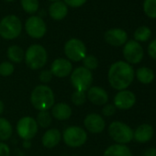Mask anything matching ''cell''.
Here are the masks:
<instances>
[{
    "label": "cell",
    "instance_id": "cell-1",
    "mask_svg": "<svg viewBox=\"0 0 156 156\" xmlns=\"http://www.w3.org/2000/svg\"><path fill=\"white\" fill-rule=\"evenodd\" d=\"M135 72L132 66L124 61H118L111 64L108 73V79L110 86L118 90L127 89L133 82Z\"/></svg>",
    "mask_w": 156,
    "mask_h": 156
},
{
    "label": "cell",
    "instance_id": "cell-2",
    "mask_svg": "<svg viewBox=\"0 0 156 156\" xmlns=\"http://www.w3.org/2000/svg\"><path fill=\"white\" fill-rule=\"evenodd\" d=\"M54 101L53 91L46 85H39L31 92L30 102L33 108L39 111L51 109L54 105Z\"/></svg>",
    "mask_w": 156,
    "mask_h": 156
},
{
    "label": "cell",
    "instance_id": "cell-3",
    "mask_svg": "<svg viewBox=\"0 0 156 156\" xmlns=\"http://www.w3.org/2000/svg\"><path fill=\"white\" fill-rule=\"evenodd\" d=\"M25 62L32 70H39L44 67L48 60V54L45 48L40 44L30 45L25 52Z\"/></svg>",
    "mask_w": 156,
    "mask_h": 156
},
{
    "label": "cell",
    "instance_id": "cell-4",
    "mask_svg": "<svg viewBox=\"0 0 156 156\" xmlns=\"http://www.w3.org/2000/svg\"><path fill=\"white\" fill-rule=\"evenodd\" d=\"M22 30V23L15 15H9L0 21V36L5 40L18 38Z\"/></svg>",
    "mask_w": 156,
    "mask_h": 156
},
{
    "label": "cell",
    "instance_id": "cell-5",
    "mask_svg": "<svg viewBox=\"0 0 156 156\" xmlns=\"http://www.w3.org/2000/svg\"><path fill=\"white\" fill-rule=\"evenodd\" d=\"M71 83L75 90L87 92L91 87L93 83L92 72L84 66L75 68L71 73Z\"/></svg>",
    "mask_w": 156,
    "mask_h": 156
},
{
    "label": "cell",
    "instance_id": "cell-6",
    "mask_svg": "<svg viewBox=\"0 0 156 156\" xmlns=\"http://www.w3.org/2000/svg\"><path fill=\"white\" fill-rule=\"evenodd\" d=\"M109 136L118 144H126L132 140L133 130L129 126L121 121H113L108 127Z\"/></svg>",
    "mask_w": 156,
    "mask_h": 156
},
{
    "label": "cell",
    "instance_id": "cell-7",
    "mask_svg": "<svg viewBox=\"0 0 156 156\" xmlns=\"http://www.w3.org/2000/svg\"><path fill=\"white\" fill-rule=\"evenodd\" d=\"M64 143L72 148H77L84 145L87 140V131L78 126H71L64 129L62 133Z\"/></svg>",
    "mask_w": 156,
    "mask_h": 156
},
{
    "label": "cell",
    "instance_id": "cell-8",
    "mask_svg": "<svg viewBox=\"0 0 156 156\" xmlns=\"http://www.w3.org/2000/svg\"><path fill=\"white\" fill-rule=\"evenodd\" d=\"M64 54L69 61L80 62L87 55V47L79 39H70L64 45Z\"/></svg>",
    "mask_w": 156,
    "mask_h": 156
},
{
    "label": "cell",
    "instance_id": "cell-9",
    "mask_svg": "<svg viewBox=\"0 0 156 156\" xmlns=\"http://www.w3.org/2000/svg\"><path fill=\"white\" fill-rule=\"evenodd\" d=\"M38 129L37 121L32 117H23L17 123V133L24 140L33 139L38 132Z\"/></svg>",
    "mask_w": 156,
    "mask_h": 156
},
{
    "label": "cell",
    "instance_id": "cell-10",
    "mask_svg": "<svg viewBox=\"0 0 156 156\" xmlns=\"http://www.w3.org/2000/svg\"><path fill=\"white\" fill-rule=\"evenodd\" d=\"M143 49L141 45L136 41H129L124 44L123 56L128 63L137 64L143 59Z\"/></svg>",
    "mask_w": 156,
    "mask_h": 156
},
{
    "label": "cell",
    "instance_id": "cell-11",
    "mask_svg": "<svg viewBox=\"0 0 156 156\" xmlns=\"http://www.w3.org/2000/svg\"><path fill=\"white\" fill-rule=\"evenodd\" d=\"M25 30L30 37L33 39H41L45 35L47 27L41 18L32 16L27 20L25 23Z\"/></svg>",
    "mask_w": 156,
    "mask_h": 156
},
{
    "label": "cell",
    "instance_id": "cell-12",
    "mask_svg": "<svg viewBox=\"0 0 156 156\" xmlns=\"http://www.w3.org/2000/svg\"><path fill=\"white\" fill-rule=\"evenodd\" d=\"M136 103V96L129 90L119 91L114 98V106L116 108L127 110L131 108Z\"/></svg>",
    "mask_w": 156,
    "mask_h": 156
},
{
    "label": "cell",
    "instance_id": "cell-13",
    "mask_svg": "<svg viewBox=\"0 0 156 156\" xmlns=\"http://www.w3.org/2000/svg\"><path fill=\"white\" fill-rule=\"evenodd\" d=\"M84 125L87 131L93 134L101 133L106 127L105 119L102 116L97 113H90L87 115L84 120Z\"/></svg>",
    "mask_w": 156,
    "mask_h": 156
},
{
    "label": "cell",
    "instance_id": "cell-14",
    "mask_svg": "<svg viewBox=\"0 0 156 156\" xmlns=\"http://www.w3.org/2000/svg\"><path fill=\"white\" fill-rule=\"evenodd\" d=\"M50 71L53 76L63 78L71 74L73 72V65L69 60L64 58H58L52 62Z\"/></svg>",
    "mask_w": 156,
    "mask_h": 156
},
{
    "label": "cell",
    "instance_id": "cell-15",
    "mask_svg": "<svg viewBox=\"0 0 156 156\" xmlns=\"http://www.w3.org/2000/svg\"><path fill=\"white\" fill-rule=\"evenodd\" d=\"M104 38L109 45L119 47L127 42L128 34L125 30L121 29H111L105 33Z\"/></svg>",
    "mask_w": 156,
    "mask_h": 156
},
{
    "label": "cell",
    "instance_id": "cell-16",
    "mask_svg": "<svg viewBox=\"0 0 156 156\" xmlns=\"http://www.w3.org/2000/svg\"><path fill=\"white\" fill-rule=\"evenodd\" d=\"M87 92V98L94 105L105 106L108 101L107 91L100 87H91Z\"/></svg>",
    "mask_w": 156,
    "mask_h": 156
},
{
    "label": "cell",
    "instance_id": "cell-17",
    "mask_svg": "<svg viewBox=\"0 0 156 156\" xmlns=\"http://www.w3.org/2000/svg\"><path fill=\"white\" fill-rule=\"evenodd\" d=\"M153 137V128L150 124H141L133 131V139L140 143L148 142Z\"/></svg>",
    "mask_w": 156,
    "mask_h": 156
},
{
    "label": "cell",
    "instance_id": "cell-18",
    "mask_svg": "<svg viewBox=\"0 0 156 156\" xmlns=\"http://www.w3.org/2000/svg\"><path fill=\"white\" fill-rule=\"evenodd\" d=\"M51 114L57 120H60V121L67 120L72 116V108L66 103H63V102L57 103V104H54L53 107L51 108Z\"/></svg>",
    "mask_w": 156,
    "mask_h": 156
},
{
    "label": "cell",
    "instance_id": "cell-19",
    "mask_svg": "<svg viewBox=\"0 0 156 156\" xmlns=\"http://www.w3.org/2000/svg\"><path fill=\"white\" fill-rule=\"evenodd\" d=\"M62 134L57 129H48L41 138L42 145L47 149H52L57 146L61 140Z\"/></svg>",
    "mask_w": 156,
    "mask_h": 156
},
{
    "label": "cell",
    "instance_id": "cell-20",
    "mask_svg": "<svg viewBox=\"0 0 156 156\" xmlns=\"http://www.w3.org/2000/svg\"><path fill=\"white\" fill-rule=\"evenodd\" d=\"M68 13V7L62 1H55L50 6L49 14L51 18L54 20H63Z\"/></svg>",
    "mask_w": 156,
    "mask_h": 156
},
{
    "label": "cell",
    "instance_id": "cell-21",
    "mask_svg": "<svg viewBox=\"0 0 156 156\" xmlns=\"http://www.w3.org/2000/svg\"><path fill=\"white\" fill-rule=\"evenodd\" d=\"M103 156H132L130 150L124 144H113L104 152Z\"/></svg>",
    "mask_w": 156,
    "mask_h": 156
},
{
    "label": "cell",
    "instance_id": "cell-22",
    "mask_svg": "<svg viewBox=\"0 0 156 156\" xmlns=\"http://www.w3.org/2000/svg\"><path fill=\"white\" fill-rule=\"evenodd\" d=\"M135 74L137 76L138 81L141 84H144V85L151 84L154 79L153 71L148 67H145V66H142V67H140L139 69H137Z\"/></svg>",
    "mask_w": 156,
    "mask_h": 156
},
{
    "label": "cell",
    "instance_id": "cell-23",
    "mask_svg": "<svg viewBox=\"0 0 156 156\" xmlns=\"http://www.w3.org/2000/svg\"><path fill=\"white\" fill-rule=\"evenodd\" d=\"M7 55L8 58L10 62L20 63L24 60L25 57V51L23 49L18 45H11L9 47L7 51Z\"/></svg>",
    "mask_w": 156,
    "mask_h": 156
},
{
    "label": "cell",
    "instance_id": "cell-24",
    "mask_svg": "<svg viewBox=\"0 0 156 156\" xmlns=\"http://www.w3.org/2000/svg\"><path fill=\"white\" fill-rule=\"evenodd\" d=\"M13 133L11 123L5 118H0V140H9Z\"/></svg>",
    "mask_w": 156,
    "mask_h": 156
},
{
    "label": "cell",
    "instance_id": "cell-25",
    "mask_svg": "<svg viewBox=\"0 0 156 156\" xmlns=\"http://www.w3.org/2000/svg\"><path fill=\"white\" fill-rule=\"evenodd\" d=\"M36 121H37L38 126L41 128H49L52 122L51 114L48 110L39 111L37 114Z\"/></svg>",
    "mask_w": 156,
    "mask_h": 156
},
{
    "label": "cell",
    "instance_id": "cell-26",
    "mask_svg": "<svg viewBox=\"0 0 156 156\" xmlns=\"http://www.w3.org/2000/svg\"><path fill=\"white\" fill-rule=\"evenodd\" d=\"M151 35V30L150 28L146 27V26H141L140 28H138L135 32H134V39L136 41H140V42H144L147 41L150 37Z\"/></svg>",
    "mask_w": 156,
    "mask_h": 156
},
{
    "label": "cell",
    "instance_id": "cell-27",
    "mask_svg": "<svg viewBox=\"0 0 156 156\" xmlns=\"http://www.w3.org/2000/svg\"><path fill=\"white\" fill-rule=\"evenodd\" d=\"M23 10L29 14H34L39 9V0H21Z\"/></svg>",
    "mask_w": 156,
    "mask_h": 156
},
{
    "label": "cell",
    "instance_id": "cell-28",
    "mask_svg": "<svg viewBox=\"0 0 156 156\" xmlns=\"http://www.w3.org/2000/svg\"><path fill=\"white\" fill-rule=\"evenodd\" d=\"M144 13L151 19H156V0H144Z\"/></svg>",
    "mask_w": 156,
    "mask_h": 156
},
{
    "label": "cell",
    "instance_id": "cell-29",
    "mask_svg": "<svg viewBox=\"0 0 156 156\" xmlns=\"http://www.w3.org/2000/svg\"><path fill=\"white\" fill-rule=\"evenodd\" d=\"M82 61H83L84 67L91 72L98 67V60L94 55H86V57Z\"/></svg>",
    "mask_w": 156,
    "mask_h": 156
},
{
    "label": "cell",
    "instance_id": "cell-30",
    "mask_svg": "<svg viewBox=\"0 0 156 156\" xmlns=\"http://www.w3.org/2000/svg\"><path fill=\"white\" fill-rule=\"evenodd\" d=\"M87 94L86 92H82V91H78L75 90L71 97V100L73 102V105L75 106H82L86 103L87 101Z\"/></svg>",
    "mask_w": 156,
    "mask_h": 156
},
{
    "label": "cell",
    "instance_id": "cell-31",
    "mask_svg": "<svg viewBox=\"0 0 156 156\" xmlns=\"http://www.w3.org/2000/svg\"><path fill=\"white\" fill-rule=\"evenodd\" d=\"M15 71V67L10 62H3L0 63V75L3 77L10 76L13 74Z\"/></svg>",
    "mask_w": 156,
    "mask_h": 156
},
{
    "label": "cell",
    "instance_id": "cell-32",
    "mask_svg": "<svg viewBox=\"0 0 156 156\" xmlns=\"http://www.w3.org/2000/svg\"><path fill=\"white\" fill-rule=\"evenodd\" d=\"M52 73L50 70H43L40 73V75H39V79L40 81L43 84V85H46L48 83L51 82V80L52 79Z\"/></svg>",
    "mask_w": 156,
    "mask_h": 156
},
{
    "label": "cell",
    "instance_id": "cell-33",
    "mask_svg": "<svg viewBox=\"0 0 156 156\" xmlns=\"http://www.w3.org/2000/svg\"><path fill=\"white\" fill-rule=\"evenodd\" d=\"M116 107L112 104H106L102 109V114L105 117H111L116 113Z\"/></svg>",
    "mask_w": 156,
    "mask_h": 156
},
{
    "label": "cell",
    "instance_id": "cell-34",
    "mask_svg": "<svg viewBox=\"0 0 156 156\" xmlns=\"http://www.w3.org/2000/svg\"><path fill=\"white\" fill-rule=\"evenodd\" d=\"M87 0H64V3L67 7L71 8H79L82 7Z\"/></svg>",
    "mask_w": 156,
    "mask_h": 156
},
{
    "label": "cell",
    "instance_id": "cell-35",
    "mask_svg": "<svg viewBox=\"0 0 156 156\" xmlns=\"http://www.w3.org/2000/svg\"><path fill=\"white\" fill-rule=\"evenodd\" d=\"M148 53L152 59L156 60V39L153 40L149 44V46H148Z\"/></svg>",
    "mask_w": 156,
    "mask_h": 156
},
{
    "label": "cell",
    "instance_id": "cell-36",
    "mask_svg": "<svg viewBox=\"0 0 156 156\" xmlns=\"http://www.w3.org/2000/svg\"><path fill=\"white\" fill-rule=\"evenodd\" d=\"M0 156H10V149L8 144L0 141Z\"/></svg>",
    "mask_w": 156,
    "mask_h": 156
},
{
    "label": "cell",
    "instance_id": "cell-37",
    "mask_svg": "<svg viewBox=\"0 0 156 156\" xmlns=\"http://www.w3.org/2000/svg\"><path fill=\"white\" fill-rule=\"evenodd\" d=\"M143 156H156V149H155V148L148 149V150L143 153Z\"/></svg>",
    "mask_w": 156,
    "mask_h": 156
},
{
    "label": "cell",
    "instance_id": "cell-38",
    "mask_svg": "<svg viewBox=\"0 0 156 156\" xmlns=\"http://www.w3.org/2000/svg\"><path fill=\"white\" fill-rule=\"evenodd\" d=\"M4 112V103L2 100H0V116Z\"/></svg>",
    "mask_w": 156,
    "mask_h": 156
},
{
    "label": "cell",
    "instance_id": "cell-39",
    "mask_svg": "<svg viewBox=\"0 0 156 156\" xmlns=\"http://www.w3.org/2000/svg\"><path fill=\"white\" fill-rule=\"evenodd\" d=\"M5 1H7V2H11V1H14V0H5Z\"/></svg>",
    "mask_w": 156,
    "mask_h": 156
},
{
    "label": "cell",
    "instance_id": "cell-40",
    "mask_svg": "<svg viewBox=\"0 0 156 156\" xmlns=\"http://www.w3.org/2000/svg\"><path fill=\"white\" fill-rule=\"evenodd\" d=\"M51 1H54L55 2V1H59V0H51Z\"/></svg>",
    "mask_w": 156,
    "mask_h": 156
}]
</instances>
